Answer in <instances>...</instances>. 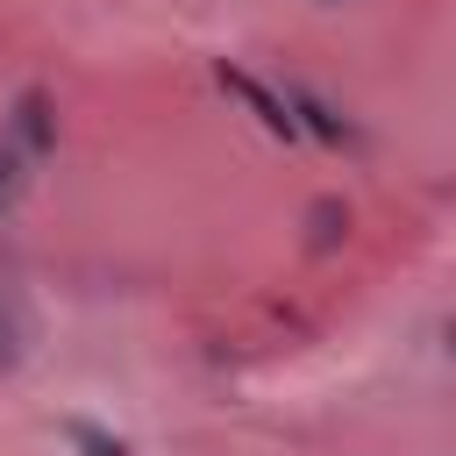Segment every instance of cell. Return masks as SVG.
<instances>
[{"label":"cell","instance_id":"cell-1","mask_svg":"<svg viewBox=\"0 0 456 456\" xmlns=\"http://www.w3.org/2000/svg\"><path fill=\"white\" fill-rule=\"evenodd\" d=\"M221 86H228V93H235V100H242V107H249V114H256V121H264L271 135H285V142L299 135V114H292V93H271V86H264L256 71H242V64H221Z\"/></svg>","mask_w":456,"mask_h":456},{"label":"cell","instance_id":"cell-2","mask_svg":"<svg viewBox=\"0 0 456 456\" xmlns=\"http://www.w3.org/2000/svg\"><path fill=\"white\" fill-rule=\"evenodd\" d=\"M7 142H14L21 157H50V150H57V121H50V100H43L36 86L14 100V114H7Z\"/></svg>","mask_w":456,"mask_h":456},{"label":"cell","instance_id":"cell-3","mask_svg":"<svg viewBox=\"0 0 456 456\" xmlns=\"http://www.w3.org/2000/svg\"><path fill=\"white\" fill-rule=\"evenodd\" d=\"M292 114H299V135H321V142H356V128L321 100V93H292Z\"/></svg>","mask_w":456,"mask_h":456},{"label":"cell","instance_id":"cell-4","mask_svg":"<svg viewBox=\"0 0 456 456\" xmlns=\"http://www.w3.org/2000/svg\"><path fill=\"white\" fill-rule=\"evenodd\" d=\"M342 235H349V207H342V200H314V207H306V249L328 256Z\"/></svg>","mask_w":456,"mask_h":456},{"label":"cell","instance_id":"cell-5","mask_svg":"<svg viewBox=\"0 0 456 456\" xmlns=\"http://www.w3.org/2000/svg\"><path fill=\"white\" fill-rule=\"evenodd\" d=\"M64 442H71L78 456H128V442L107 435V428H93V420H64Z\"/></svg>","mask_w":456,"mask_h":456},{"label":"cell","instance_id":"cell-6","mask_svg":"<svg viewBox=\"0 0 456 456\" xmlns=\"http://www.w3.org/2000/svg\"><path fill=\"white\" fill-rule=\"evenodd\" d=\"M21 342H28V328H21L14 299L0 292V370H14V363H21Z\"/></svg>","mask_w":456,"mask_h":456},{"label":"cell","instance_id":"cell-7","mask_svg":"<svg viewBox=\"0 0 456 456\" xmlns=\"http://www.w3.org/2000/svg\"><path fill=\"white\" fill-rule=\"evenodd\" d=\"M14 192H21V150L0 142V207H14Z\"/></svg>","mask_w":456,"mask_h":456},{"label":"cell","instance_id":"cell-8","mask_svg":"<svg viewBox=\"0 0 456 456\" xmlns=\"http://www.w3.org/2000/svg\"><path fill=\"white\" fill-rule=\"evenodd\" d=\"M442 342H449V356H456V321H449V328H442Z\"/></svg>","mask_w":456,"mask_h":456},{"label":"cell","instance_id":"cell-9","mask_svg":"<svg viewBox=\"0 0 456 456\" xmlns=\"http://www.w3.org/2000/svg\"><path fill=\"white\" fill-rule=\"evenodd\" d=\"M328 7H335V0H328Z\"/></svg>","mask_w":456,"mask_h":456}]
</instances>
